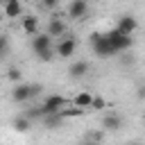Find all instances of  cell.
<instances>
[{
    "mask_svg": "<svg viewBox=\"0 0 145 145\" xmlns=\"http://www.w3.org/2000/svg\"><path fill=\"white\" fill-rule=\"evenodd\" d=\"M88 43H91V48H93V54L100 57V59H109V57H116V54H118L104 32H93V34L88 36Z\"/></svg>",
    "mask_w": 145,
    "mask_h": 145,
    "instance_id": "obj_1",
    "label": "cell"
},
{
    "mask_svg": "<svg viewBox=\"0 0 145 145\" xmlns=\"http://www.w3.org/2000/svg\"><path fill=\"white\" fill-rule=\"evenodd\" d=\"M32 50L34 54L41 59V61H50L54 57V45H52V36L45 32V34H34L32 36Z\"/></svg>",
    "mask_w": 145,
    "mask_h": 145,
    "instance_id": "obj_2",
    "label": "cell"
},
{
    "mask_svg": "<svg viewBox=\"0 0 145 145\" xmlns=\"http://www.w3.org/2000/svg\"><path fill=\"white\" fill-rule=\"evenodd\" d=\"M39 93H41V84H23V82H18L14 86V91H11V100L18 102V104H23V102L34 100Z\"/></svg>",
    "mask_w": 145,
    "mask_h": 145,
    "instance_id": "obj_3",
    "label": "cell"
},
{
    "mask_svg": "<svg viewBox=\"0 0 145 145\" xmlns=\"http://www.w3.org/2000/svg\"><path fill=\"white\" fill-rule=\"evenodd\" d=\"M106 34V39L111 41V45L116 48V52L120 54V52H127L129 48H131V36L129 34H122L118 27H113V29H109V32H104Z\"/></svg>",
    "mask_w": 145,
    "mask_h": 145,
    "instance_id": "obj_4",
    "label": "cell"
},
{
    "mask_svg": "<svg viewBox=\"0 0 145 145\" xmlns=\"http://www.w3.org/2000/svg\"><path fill=\"white\" fill-rule=\"evenodd\" d=\"M41 106H43L45 113H54V111L66 109V106H68V100H66L63 95H59V93H52V95H48V97L41 102Z\"/></svg>",
    "mask_w": 145,
    "mask_h": 145,
    "instance_id": "obj_5",
    "label": "cell"
},
{
    "mask_svg": "<svg viewBox=\"0 0 145 145\" xmlns=\"http://www.w3.org/2000/svg\"><path fill=\"white\" fill-rule=\"evenodd\" d=\"M54 50H57V57H61V59H70V57L75 54V50H77V41H75L72 36L59 39L57 45H54Z\"/></svg>",
    "mask_w": 145,
    "mask_h": 145,
    "instance_id": "obj_6",
    "label": "cell"
},
{
    "mask_svg": "<svg viewBox=\"0 0 145 145\" xmlns=\"http://www.w3.org/2000/svg\"><path fill=\"white\" fill-rule=\"evenodd\" d=\"M116 27H118L122 34H129V36H131V34L138 29V20H136L131 14H125V16L118 18V25H116Z\"/></svg>",
    "mask_w": 145,
    "mask_h": 145,
    "instance_id": "obj_7",
    "label": "cell"
},
{
    "mask_svg": "<svg viewBox=\"0 0 145 145\" xmlns=\"http://www.w3.org/2000/svg\"><path fill=\"white\" fill-rule=\"evenodd\" d=\"M86 11H88V2H86V0H70V5H68V16H70L72 20L84 18Z\"/></svg>",
    "mask_w": 145,
    "mask_h": 145,
    "instance_id": "obj_8",
    "label": "cell"
},
{
    "mask_svg": "<svg viewBox=\"0 0 145 145\" xmlns=\"http://www.w3.org/2000/svg\"><path fill=\"white\" fill-rule=\"evenodd\" d=\"M88 70H91V66H88V61H84V59L72 61V63L68 66V75H70L72 79H82V77H84Z\"/></svg>",
    "mask_w": 145,
    "mask_h": 145,
    "instance_id": "obj_9",
    "label": "cell"
},
{
    "mask_svg": "<svg viewBox=\"0 0 145 145\" xmlns=\"http://www.w3.org/2000/svg\"><path fill=\"white\" fill-rule=\"evenodd\" d=\"M63 113L61 111H54V113H45L43 118H41V122H43V127L45 129H59L61 125H63Z\"/></svg>",
    "mask_w": 145,
    "mask_h": 145,
    "instance_id": "obj_10",
    "label": "cell"
},
{
    "mask_svg": "<svg viewBox=\"0 0 145 145\" xmlns=\"http://www.w3.org/2000/svg\"><path fill=\"white\" fill-rule=\"evenodd\" d=\"M102 127H104L106 131H118V129L122 127V116H118V113L109 111V113L102 118Z\"/></svg>",
    "mask_w": 145,
    "mask_h": 145,
    "instance_id": "obj_11",
    "label": "cell"
},
{
    "mask_svg": "<svg viewBox=\"0 0 145 145\" xmlns=\"http://www.w3.org/2000/svg\"><path fill=\"white\" fill-rule=\"evenodd\" d=\"M20 27H23V32H25V34L34 36V34H39V18H36V16H32V14H27V16H23V18H20Z\"/></svg>",
    "mask_w": 145,
    "mask_h": 145,
    "instance_id": "obj_12",
    "label": "cell"
},
{
    "mask_svg": "<svg viewBox=\"0 0 145 145\" xmlns=\"http://www.w3.org/2000/svg\"><path fill=\"white\" fill-rule=\"evenodd\" d=\"M2 14H5L7 18H18V16H23V5H20V0H9V2H5V5H2Z\"/></svg>",
    "mask_w": 145,
    "mask_h": 145,
    "instance_id": "obj_13",
    "label": "cell"
},
{
    "mask_svg": "<svg viewBox=\"0 0 145 145\" xmlns=\"http://www.w3.org/2000/svg\"><path fill=\"white\" fill-rule=\"evenodd\" d=\"M93 93H88V91H82V93H77L72 100H70V104L72 106H82V109H91V104H93Z\"/></svg>",
    "mask_w": 145,
    "mask_h": 145,
    "instance_id": "obj_14",
    "label": "cell"
},
{
    "mask_svg": "<svg viewBox=\"0 0 145 145\" xmlns=\"http://www.w3.org/2000/svg\"><path fill=\"white\" fill-rule=\"evenodd\" d=\"M48 34L50 36H63L66 34V23L61 18H50L48 23Z\"/></svg>",
    "mask_w": 145,
    "mask_h": 145,
    "instance_id": "obj_15",
    "label": "cell"
},
{
    "mask_svg": "<svg viewBox=\"0 0 145 145\" xmlns=\"http://www.w3.org/2000/svg\"><path fill=\"white\" fill-rule=\"evenodd\" d=\"M29 127H32V118H27L25 113H23L20 118H16V120H14V129H16V131H20V134H23V131H27Z\"/></svg>",
    "mask_w": 145,
    "mask_h": 145,
    "instance_id": "obj_16",
    "label": "cell"
},
{
    "mask_svg": "<svg viewBox=\"0 0 145 145\" xmlns=\"http://www.w3.org/2000/svg\"><path fill=\"white\" fill-rule=\"evenodd\" d=\"M61 113H63V118H77V116L84 113V109H82V106H75V109H61Z\"/></svg>",
    "mask_w": 145,
    "mask_h": 145,
    "instance_id": "obj_17",
    "label": "cell"
},
{
    "mask_svg": "<svg viewBox=\"0 0 145 145\" xmlns=\"http://www.w3.org/2000/svg\"><path fill=\"white\" fill-rule=\"evenodd\" d=\"M91 109H93V111H102V109H106V102H104V97L95 95V97H93V104H91Z\"/></svg>",
    "mask_w": 145,
    "mask_h": 145,
    "instance_id": "obj_18",
    "label": "cell"
},
{
    "mask_svg": "<svg viewBox=\"0 0 145 145\" xmlns=\"http://www.w3.org/2000/svg\"><path fill=\"white\" fill-rule=\"evenodd\" d=\"M7 77H9V79H11L14 84H18V82H20V70H18V68H9Z\"/></svg>",
    "mask_w": 145,
    "mask_h": 145,
    "instance_id": "obj_19",
    "label": "cell"
},
{
    "mask_svg": "<svg viewBox=\"0 0 145 145\" xmlns=\"http://www.w3.org/2000/svg\"><path fill=\"white\" fill-rule=\"evenodd\" d=\"M102 138H104V136H102L100 131H88V134L84 136V140H102Z\"/></svg>",
    "mask_w": 145,
    "mask_h": 145,
    "instance_id": "obj_20",
    "label": "cell"
},
{
    "mask_svg": "<svg viewBox=\"0 0 145 145\" xmlns=\"http://www.w3.org/2000/svg\"><path fill=\"white\" fill-rule=\"evenodd\" d=\"M120 63H122V66H131V63H134V54H129V52L122 54V57H120Z\"/></svg>",
    "mask_w": 145,
    "mask_h": 145,
    "instance_id": "obj_21",
    "label": "cell"
},
{
    "mask_svg": "<svg viewBox=\"0 0 145 145\" xmlns=\"http://www.w3.org/2000/svg\"><path fill=\"white\" fill-rule=\"evenodd\" d=\"M41 2H43V7H45V9H50V11L59 7V0H41Z\"/></svg>",
    "mask_w": 145,
    "mask_h": 145,
    "instance_id": "obj_22",
    "label": "cell"
},
{
    "mask_svg": "<svg viewBox=\"0 0 145 145\" xmlns=\"http://www.w3.org/2000/svg\"><path fill=\"white\" fill-rule=\"evenodd\" d=\"M9 52V43H7V36H2V48H0V57H7Z\"/></svg>",
    "mask_w": 145,
    "mask_h": 145,
    "instance_id": "obj_23",
    "label": "cell"
},
{
    "mask_svg": "<svg viewBox=\"0 0 145 145\" xmlns=\"http://www.w3.org/2000/svg\"><path fill=\"white\" fill-rule=\"evenodd\" d=\"M138 97H145V86H140V88H138Z\"/></svg>",
    "mask_w": 145,
    "mask_h": 145,
    "instance_id": "obj_24",
    "label": "cell"
},
{
    "mask_svg": "<svg viewBox=\"0 0 145 145\" xmlns=\"http://www.w3.org/2000/svg\"><path fill=\"white\" fill-rule=\"evenodd\" d=\"M5 2H9V0H0V5H5Z\"/></svg>",
    "mask_w": 145,
    "mask_h": 145,
    "instance_id": "obj_25",
    "label": "cell"
}]
</instances>
